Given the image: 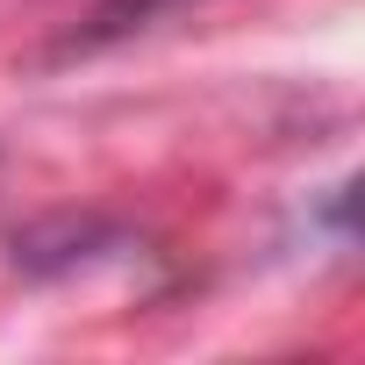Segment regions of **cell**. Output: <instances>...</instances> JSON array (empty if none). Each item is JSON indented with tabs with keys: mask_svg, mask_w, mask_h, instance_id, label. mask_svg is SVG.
<instances>
[{
	"mask_svg": "<svg viewBox=\"0 0 365 365\" xmlns=\"http://www.w3.org/2000/svg\"><path fill=\"white\" fill-rule=\"evenodd\" d=\"M187 8H201V0H93L86 22L65 29L51 58H93V51H115V43H129V36L172 22V15H187Z\"/></svg>",
	"mask_w": 365,
	"mask_h": 365,
	"instance_id": "obj_1",
	"label": "cell"
},
{
	"mask_svg": "<svg viewBox=\"0 0 365 365\" xmlns=\"http://www.w3.org/2000/svg\"><path fill=\"white\" fill-rule=\"evenodd\" d=\"M122 230H108L101 215H86V222H72V215H58V222H36V230H22L8 251H15V265L29 272V279H51V272H72V265H86L101 244H115Z\"/></svg>",
	"mask_w": 365,
	"mask_h": 365,
	"instance_id": "obj_2",
	"label": "cell"
}]
</instances>
